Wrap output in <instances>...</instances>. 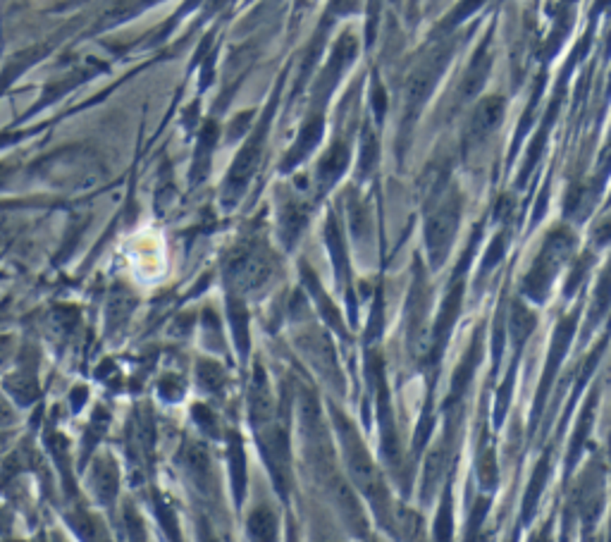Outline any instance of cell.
I'll list each match as a JSON object with an SVG mask.
<instances>
[{"mask_svg":"<svg viewBox=\"0 0 611 542\" xmlns=\"http://www.w3.org/2000/svg\"><path fill=\"white\" fill-rule=\"evenodd\" d=\"M495 476H497V468H495V461H492V454H485L483 463H480V480H483L485 488H490V485L495 483Z\"/></svg>","mask_w":611,"mask_h":542,"instance_id":"obj_18","label":"cell"},{"mask_svg":"<svg viewBox=\"0 0 611 542\" xmlns=\"http://www.w3.org/2000/svg\"><path fill=\"white\" fill-rule=\"evenodd\" d=\"M199 380L210 389V392H220L225 385V375L215 363H201L199 366Z\"/></svg>","mask_w":611,"mask_h":542,"instance_id":"obj_13","label":"cell"},{"mask_svg":"<svg viewBox=\"0 0 611 542\" xmlns=\"http://www.w3.org/2000/svg\"><path fill=\"white\" fill-rule=\"evenodd\" d=\"M93 493L103 504H108L117 493V466L110 456H100L93 466Z\"/></svg>","mask_w":611,"mask_h":542,"instance_id":"obj_6","label":"cell"},{"mask_svg":"<svg viewBox=\"0 0 611 542\" xmlns=\"http://www.w3.org/2000/svg\"><path fill=\"white\" fill-rule=\"evenodd\" d=\"M346 148H332L327 153V158L320 163V170H318V180H320V187H330L337 177L341 175V170L346 167Z\"/></svg>","mask_w":611,"mask_h":542,"instance_id":"obj_8","label":"cell"},{"mask_svg":"<svg viewBox=\"0 0 611 542\" xmlns=\"http://www.w3.org/2000/svg\"><path fill=\"white\" fill-rule=\"evenodd\" d=\"M274 272V261L270 251L261 247H249L229 258L227 282L234 292H258L270 282Z\"/></svg>","mask_w":611,"mask_h":542,"instance_id":"obj_2","label":"cell"},{"mask_svg":"<svg viewBox=\"0 0 611 542\" xmlns=\"http://www.w3.org/2000/svg\"><path fill=\"white\" fill-rule=\"evenodd\" d=\"M194 416H196V423H199L201 428H203V433H208L215 438L217 435V426H215V416L206 409V406H194Z\"/></svg>","mask_w":611,"mask_h":542,"instance_id":"obj_16","label":"cell"},{"mask_svg":"<svg viewBox=\"0 0 611 542\" xmlns=\"http://www.w3.org/2000/svg\"><path fill=\"white\" fill-rule=\"evenodd\" d=\"M378 385H380V430H382V451H385L387 461L394 463L396 456H399V449H396V433H394V423H392L389 399H387V387H385L382 373H378Z\"/></svg>","mask_w":611,"mask_h":542,"instance_id":"obj_5","label":"cell"},{"mask_svg":"<svg viewBox=\"0 0 611 542\" xmlns=\"http://www.w3.org/2000/svg\"><path fill=\"white\" fill-rule=\"evenodd\" d=\"M274 533H277V521L270 509H256L249 516V535L254 540H272Z\"/></svg>","mask_w":611,"mask_h":542,"instance_id":"obj_9","label":"cell"},{"mask_svg":"<svg viewBox=\"0 0 611 542\" xmlns=\"http://www.w3.org/2000/svg\"><path fill=\"white\" fill-rule=\"evenodd\" d=\"M530 330H532V316L523 309V306H516V309H513V334H516V339L520 342V339H523Z\"/></svg>","mask_w":611,"mask_h":542,"instance_id":"obj_15","label":"cell"},{"mask_svg":"<svg viewBox=\"0 0 611 542\" xmlns=\"http://www.w3.org/2000/svg\"><path fill=\"white\" fill-rule=\"evenodd\" d=\"M187 466H189V471L194 473L196 480H203L206 476H208L210 461H208V454H206L203 444H189V449H187Z\"/></svg>","mask_w":611,"mask_h":542,"instance_id":"obj_10","label":"cell"},{"mask_svg":"<svg viewBox=\"0 0 611 542\" xmlns=\"http://www.w3.org/2000/svg\"><path fill=\"white\" fill-rule=\"evenodd\" d=\"M444 459H447L444 449H437V451H433V454H430L428 463H425V483H423V490H425V497H428V500H430V495H433L435 483H437V478H440L442 468H444Z\"/></svg>","mask_w":611,"mask_h":542,"instance_id":"obj_11","label":"cell"},{"mask_svg":"<svg viewBox=\"0 0 611 542\" xmlns=\"http://www.w3.org/2000/svg\"><path fill=\"white\" fill-rule=\"evenodd\" d=\"M232 323H234V334H237L239 349H242V354H246V342H249V334H246V330H244L246 311L242 309V306H237V301H234V306H232Z\"/></svg>","mask_w":611,"mask_h":542,"instance_id":"obj_14","label":"cell"},{"mask_svg":"<svg viewBox=\"0 0 611 542\" xmlns=\"http://www.w3.org/2000/svg\"><path fill=\"white\" fill-rule=\"evenodd\" d=\"M449 493H447V497H444V506H442V513H440V518H437V538H449V530H451V526H449Z\"/></svg>","mask_w":611,"mask_h":542,"instance_id":"obj_17","label":"cell"},{"mask_svg":"<svg viewBox=\"0 0 611 542\" xmlns=\"http://www.w3.org/2000/svg\"><path fill=\"white\" fill-rule=\"evenodd\" d=\"M334 416V426L339 430V440L341 447H344V459L346 466H349V473L354 478V483L361 488V493L368 497V502L373 504V509L378 511V516L387 521L389 518V497H387V488L382 483V476L378 473L375 463L370 461L366 447L358 440V433L354 430L346 416H341L337 409H332Z\"/></svg>","mask_w":611,"mask_h":542,"instance_id":"obj_1","label":"cell"},{"mask_svg":"<svg viewBox=\"0 0 611 542\" xmlns=\"http://www.w3.org/2000/svg\"><path fill=\"white\" fill-rule=\"evenodd\" d=\"M499 117H502V100L499 98L483 100L480 108L475 110L473 125H470V137H485L499 122Z\"/></svg>","mask_w":611,"mask_h":542,"instance_id":"obj_7","label":"cell"},{"mask_svg":"<svg viewBox=\"0 0 611 542\" xmlns=\"http://www.w3.org/2000/svg\"><path fill=\"white\" fill-rule=\"evenodd\" d=\"M229 463H232L234 493H237V500H242V493H244V456H242V447H239L237 440H232V451H229Z\"/></svg>","mask_w":611,"mask_h":542,"instance_id":"obj_12","label":"cell"},{"mask_svg":"<svg viewBox=\"0 0 611 542\" xmlns=\"http://www.w3.org/2000/svg\"><path fill=\"white\" fill-rule=\"evenodd\" d=\"M458 306H461V284H454L451 292L447 294L444 306L440 311V318H437V325H435V337H433V354L437 356V351L442 349V344L447 342L449 337V330L456 320V313Z\"/></svg>","mask_w":611,"mask_h":542,"instance_id":"obj_4","label":"cell"},{"mask_svg":"<svg viewBox=\"0 0 611 542\" xmlns=\"http://www.w3.org/2000/svg\"><path fill=\"white\" fill-rule=\"evenodd\" d=\"M458 225V203L454 199H447L433 215L428 217L425 225V242H428L430 261L433 265H440L449 254V244L454 239Z\"/></svg>","mask_w":611,"mask_h":542,"instance_id":"obj_3","label":"cell"}]
</instances>
